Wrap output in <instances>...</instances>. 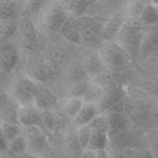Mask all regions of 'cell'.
<instances>
[{
    "label": "cell",
    "instance_id": "cell-1",
    "mask_svg": "<svg viewBox=\"0 0 158 158\" xmlns=\"http://www.w3.org/2000/svg\"><path fill=\"white\" fill-rule=\"evenodd\" d=\"M69 16L60 2H46L40 12L39 28L45 33L57 32Z\"/></svg>",
    "mask_w": 158,
    "mask_h": 158
},
{
    "label": "cell",
    "instance_id": "cell-2",
    "mask_svg": "<svg viewBox=\"0 0 158 158\" xmlns=\"http://www.w3.org/2000/svg\"><path fill=\"white\" fill-rule=\"evenodd\" d=\"M105 67L109 70L120 71L129 67L131 60L112 40H103L97 52Z\"/></svg>",
    "mask_w": 158,
    "mask_h": 158
},
{
    "label": "cell",
    "instance_id": "cell-3",
    "mask_svg": "<svg viewBox=\"0 0 158 158\" xmlns=\"http://www.w3.org/2000/svg\"><path fill=\"white\" fill-rule=\"evenodd\" d=\"M39 85L29 76H19L13 82L12 97L19 106L33 103Z\"/></svg>",
    "mask_w": 158,
    "mask_h": 158
},
{
    "label": "cell",
    "instance_id": "cell-4",
    "mask_svg": "<svg viewBox=\"0 0 158 158\" xmlns=\"http://www.w3.org/2000/svg\"><path fill=\"white\" fill-rule=\"evenodd\" d=\"M123 110L127 117L135 123L141 124L151 119L153 111L149 102L138 97H129L123 101Z\"/></svg>",
    "mask_w": 158,
    "mask_h": 158
},
{
    "label": "cell",
    "instance_id": "cell-5",
    "mask_svg": "<svg viewBox=\"0 0 158 158\" xmlns=\"http://www.w3.org/2000/svg\"><path fill=\"white\" fill-rule=\"evenodd\" d=\"M22 134L26 139L27 148L32 151L31 154L37 156L38 153H43L49 147V137L40 127H23Z\"/></svg>",
    "mask_w": 158,
    "mask_h": 158
},
{
    "label": "cell",
    "instance_id": "cell-6",
    "mask_svg": "<svg viewBox=\"0 0 158 158\" xmlns=\"http://www.w3.org/2000/svg\"><path fill=\"white\" fill-rule=\"evenodd\" d=\"M140 39L139 34L133 33L122 28L111 40L133 60L138 56Z\"/></svg>",
    "mask_w": 158,
    "mask_h": 158
},
{
    "label": "cell",
    "instance_id": "cell-7",
    "mask_svg": "<svg viewBox=\"0 0 158 158\" xmlns=\"http://www.w3.org/2000/svg\"><path fill=\"white\" fill-rule=\"evenodd\" d=\"M123 91L120 87L112 86L107 89L103 94L101 100L97 103L100 113L105 114L110 111L120 112L118 107L120 105L122 106L123 104Z\"/></svg>",
    "mask_w": 158,
    "mask_h": 158
},
{
    "label": "cell",
    "instance_id": "cell-8",
    "mask_svg": "<svg viewBox=\"0 0 158 158\" xmlns=\"http://www.w3.org/2000/svg\"><path fill=\"white\" fill-rule=\"evenodd\" d=\"M19 31L24 47L33 50L37 45V33L33 22L28 15H23L20 19Z\"/></svg>",
    "mask_w": 158,
    "mask_h": 158
},
{
    "label": "cell",
    "instance_id": "cell-9",
    "mask_svg": "<svg viewBox=\"0 0 158 158\" xmlns=\"http://www.w3.org/2000/svg\"><path fill=\"white\" fill-rule=\"evenodd\" d=\"M18 120L19 124L23 127L36 126L42 128L40 111L34 106L33 103L19 106Z\"/></svg>",
    "mask_w": 158,
    "mask_h": 158
},
{
    "label": "cell",
    "instance_id": "cell-10",
    "mask_svg": "<svg viewBox=\"0 0 158 158\" xmlns=\"http://www.w3.org/2000/svg\"><path fill=\"white\" fill-rule=\"evenodd\" d=\"M158 50V30L148 31L140 39L138 56L144 61Z\"/></svg>",
    "mask_w": 158,
    "mask_h": 158
},
{
    "label": "cell",
    "instance_id": "cell-11",
    "mask_svg": "<svg viewBox=\"0 0 158 158\" xmlns=\"http://www.w3.org/2000/svg\"><path fill=\"white\" fill-rule=\"evenodd\" d=\"M19 59V52L15 46L7 44L0 49V71L10 73L15 69Z\"/></svg>",
    "mask_w": 158,
    "mask_h": 158
},
{
    "label": "cell",
    "instance_id": "cell-12",
    "mask_svg": "<svg viewBox=\"0 0 158 158\" xmlns=\"http://www.w3.org/2000/svg\"><path fill=\"white\" fill-rule=\"evenodd\" d=\"M99 114H100V113L97 104L84 103L78 114L72 120V122L77 127L86 126L89 125Z\"/></svg>",
    "mask_w": 158,
    "mask_h": 158
},
{
    "label": "cell",
    "instance_id": "cell-13",
    "mask_svg": "<svg viewBox=\"0 0 158 158\" xmlns=\"http://www.w3.org/2000/svg\"><path fill=\"white\" fill-rule=\"evenodd\" d=\"M57 103L53 94L44 86H39L33 104L40 111H52Z\"/></svg>",
    "mask_w": 158,
    "mask_h": 158
},
{
    "label": "cell",
    "instance_id": "cell-14",
    "mask_svg": "<svg viewBox=\"0 0 158 158\" xmlns=\"http://www.w3.org/2000/svg\"><path fill=\"white\" fill-rule=\"evenodd\" d=\"M126 14H116L110 18L103 26V35L104 40H111L123 28Z\"/></svg>",
    "mask_w": 158,
    "mask_h": 158
},
{
    "label": "cell",
    "instance_id": "cell-15",
    "mask_svg": "<svg viewBox=\"0 0 158 158\" xmlns=\"http://www.w3.org/2000/svg\"><path fill=\"white\" fill-rule=\"evenodd\" d=\"M29 77L35 82L44 83L55 77L56 69L48 63L35 64L29 68Z\"/></svg>",
    "mask_w": 158,
    "mask_h": 158
},
{
    "label": "cell",
    "instance_id": "cell-16",
    "mask_svg": "<svg viewBox=\"0 0 158 158\" xmlns=\"http://www.w3.org/2000/svg\"><path fill=\"white\" fill-rule=\"evenodd\" d=\"M104 114L106 117L108 126H109L108 135L126 132L127 122L121 113L110 111V112L105 113Z\"/></svg>",
    "mask_w": 158,
    "mask_h": 158
},
{
    "label": "cell",
    "instance_id": "cell-17",
    "mask_svg": "<svg viewBox=\"0 0 158 158\" xmlns=\"http://www.w3.org/2000/svg\"><path fill=\"white\" fill-rule=\"evenodd\" d=\"M73 19L74 17L70 15L64 22L59 32L69 42L74 44H79L82 40L81 35H80V32H79L74 27Z\"/></svg>",
    "mask_w": 158,
    "mask_h": 158
},
{
    "label": "cell",
    "instance_id": "cell-18",
    "mask_svg": "<svg viewBox=\"0 0 158 158\" xmlns=\"http://www.w3.org/2000/svg\"><path fill=\"white\" fill-rule=\"evenodd\" d=\"M108 146H109L108 134L92 131L90 139L86 150L98 152L103 150H107Z\"/></svg>",
    "mask_w": 158,
    "mask_h": 158
},
{
    "label": "cell",
    "instance_id": "cell-19",
    "mask_svg": "<svg viewBox=\"0 0 158 158\" xmlns=\"http://www.w3.org/2000/svg\"><path fill=\"white\" fill-rule=\"evenodd\" d=\"M94 2L87 0H70V1H60L63 7L70 15L77 16L83 15V12L94 3Z\"/></svg>",
    "mask_w": 158,
    "mask_h": 158
},
{
    "label": "cell",
    "instance_id": "cell-20",
    "mask_svg": "<svg viewBox=\"0 0 158 158\" xmlns=\"http://www.w3.org/2000/svg\"><path fill=\"white\" fill-rule=\"evenodd\" d=\"M63 143H65V148L69 154V157L72 158H79L83 153L79 143L77 137V133L66 132L63 136Z\"/></svg>",
    "mask_w": 158,
    "mask_h": 158
},
{
    "label": "cell",
    "instance_id": "cell-21",
    "mask_svg": "<svg viewBox=\"0 0 158 158\" xmlns=\"http://www.w3.org/2000/svg\"><path fill=\"white\" fill-rule=\"evenodd\" d=\"M83 103L84 102L81 98L67 97L63 103V109L61 111L68 118L73 120L80 110Z\"/></svg>",
    "mask_w": 158,
    "mask_h": 158
},
{
    "label": "cell",
    "instance_id": "cell-22",
    "mask_svg": "<svg viewBox=\"0 0 158 158\" xmlns=\"http://www.w3.org/2000/svg\"><path fill=\"white\" fill-rule=\"evenodd\" d=\"M83 67L86 73L90 75L92 77L100 73L103 69H106L98 54L89 56L85 61Z\"/></svg>",
    "mask_w": 158,
    "mask_h": 158
},
{
    "label": "cell",
    "instance_id": "cell-23",
    "mask_svg": "<svg viewBox=\"0 0 158 158\" xmlns=\"http://www.w3.org/2000/svg\"><path fill=\"white\" fill-rule=\"evenodd\" d=\"M46 61L49 65L56 69L65 60V53L62 49L57 46H50L46 49Z\"/></svg>",
    "mask_w": 158,
    "mask_h": 158
},
{
    "label": "cell",
    "instance_id": "cell-24",
    "mask_svg": "<svg viewBox=\"0 0 158 158\" xmlns=\"http://www.w3.org/2000/svg\"><path fill=\"white\" fill-rule=\"evenodd\" d=\"M106 90V89L100 86V85L90 81L89 88H88L86 94H85L83 98V102L87 103L97 104L100 102V100H101L102 97H103V94Z\"/></svg>",
    "mask_w": 158,
    "mask_h": 158
},
{
    "label": "cell",
    "instance_id": "cell-25",
    "mask_svg": "<svg viewBox=\"0 0 158 158\" xmlns=\"http://www.w3.org/2000/svg\"><path fill=\"white\" fill-rule=\"evenodd\" d=\"M27 143L23 134L14 137L9 141L8 152L10 153L12 156H18L24 154L27 152Z\"/></svg>",
    "mask_w": 158,
    "mask_h": 158
},
{
    "label": "cell",
    "instance_id": "cell-26",
    "mask_svg": "<svg viewBox=\"0 0 158 158\" xmlns=\"http://www.w3.org/2000/svg\"><path fill=\"white\" fill-rule=\"evenodd\" d=\"M147 149L153 157H158V127H154L148 131L143 138Z\"/></svg>",
    "mask_w": 158,
    "mask_h": 158
},
{
    "label": "cell",
    "instance_id": "cell-27",
    "mask_svg": "<svg viewBox=\"0 0 158 158\" xmlns=\"http://www.w3.org/2000/svg\"><path fill=\"white\" fill-rule=\"evenodd\" d=\"M90 84V80H84L71 83L67 90L68 97L83 99Z\"/></svg>",
    "mask_w": 158,
    "mask_h": 158
},
{
    "label": "cell",
    "instance_id": "cell-28",
    "mask_svg": "<svg viewBox=\"0 0 158 158\" xmlns=\"http://www.w3.org/2000/svg\"><path fill=\"white\" fill-rule=\"evenodd\" d=\"M19 106L17 103L13 102L11 106L0 114V122L19 126L18 120Z\"/></svg>",
    "mask_w": 158,
    "mask_h": 158
},
{
    "label": "cell",
    "instance_id": "cell-29",
    "mask_svg": "<svg viewBox=\"0 0 158 158\" xmlns=\"http://www.w3.org/2000/svg\"><path fill=\"white\" fill-rule=\"evenodd\" d=\"M90 81L100 85V86L103 87L105 89H107L109 88L112 87L111 86H112L114 82V75L112 71L105 69L102 72H100V73L92 77V80Z\"/></svg>",
    "mask_w": 158,
    "mask_h": 158
},
{
    "label": "cell",
    "instance_id": "cell-30",
    "mask_svg": "<svg viewBox=\"0 0 158 158\" xmlns=\"http://www.w3.org/2000/svg\"><path fill=\"white\" fill-rule=\"evenodd\" d=\"M80 35H81L82 40L88 43L97 42L103 35V26L97 23L86 29V30L80 32Z\"/></svg>",
    "mask_w": 158,
    "mask_h": 158
},
{
    "label": "cell",
    "instance_id": "cell-31",
    "mask_svg": "<svg viewBox=\"0 0 158 158\" xmlns=\"http://www.w3.org/2000/svg\"><path fill=\"white\" fill-rule=\"evenodd\" d=\"M140 19H141L143 24L155 25L158 23V15L157 11H156L155 8H154V5L152 4L151 2H146Z\"/></svg>",
    "mask_w": 158,
    "mask_h": 158
},
{
    "label": "cell",
    "instance_id": "cell-32",
    "mask_svg": "<svg viewBox=\"0 0 158 158\" xmlns=\"http://www.w3.org/2000/svg\"><path fill=\"white\" fill-rule=\"evenodd\" d=\"M86 75L87 73L83 66H80V65H73L69 66L66 73V78L69 80L70 84L86 80Z\"/></svg>",
    "mask_w": 158,
    "mask_h": 158
},
{
    "label": "cell",
    "instance_id": "cell-33",
    "mask_svg": "<svg viewBox=\"0 0 158 158\" xmlns=\"http://www.w3.org/2000/svg\"><path fill=\"white\" fill-rule=\"evenodd\" d=\"M146 2L128 1L126 6V15L131 18H140Z\"/></svg>",
    "mask_w": 158,
    "mask_h": 158
},
{
    "label": "cell",
    "instance_id": "cell-34",
    "mask_svg": "<svg viewBox=\"0 0 158 158\" xmlns=\"http://www.w3.org/2000/svg\"><path fill=\"white\" fill-rule=\"evenodd\" d=\"M96 23H97V21L94 17L88 15H84V14L74 17L73 19L74 27L79 32H82L83 31L86 30V29L94 26Z\"/></svg>",
    "mask_w": 158,
    "mask_h": 158
},
{
    "label": "cell",
    "instance_id": "cell-35",
    "mask_svg": "<svg viewBox=\"0 0 158 158\" xmlns=\"http://www.w3.org/2000/svg\"><path fill=\"white\" fill-rule=\"evenodd\" d=\"M92 131L108 134L109 126L104 114H100L89 124Z\"/></svg>",
    "mask_w": 158,
    "mask_h": 158
},
{
    "label": "cell",
    "instance_id": "cell-36",
    "mask_svg": "<svg viewBox=\"0 0 158 158\" xmlns=\"http://www.w3.org/2000/svg\"><path fill=\"white\" fill-rule=\"evenodd\" d=\"M16 30V25L11 19L0 20V41L12 36Z\"/></svg>",
    "mask_w": 158,
    "mask_h": 158
},
{
    "label": "cell",
    "instance_id": "cell-37",
    "mask_svg": "<svg viewBox=\"0 0 158 158\" xmlns=\"http://www.w3.org/2000/svg\"><path fill=\"white\" fill-rule=\"evenodd\" d=\"M76 133H77V137L80 148L83 150V151H85L89 143L91 134H92V130L90 129L89 125H86V126L77 127Z\"/></svg>",
    "mask_w": 158,
    "mask_h": 158
},
{
    "label": "cell",
    "instance_id": "cell-38",
    "mask_svg": "<svg viewBox=\"0 0 158 158\" xmlns=\"http://www.w3.org/2000/svg\"><path fill=\"white\" fill-rule=\"evenodd\" d=\"M16 3L13 1H0V20L11 19L15 13Z\"/></svg>",
    "mask_w": 158,
    "mask_h": 158
},
{
    "label": "cell",
    "instance_id": "cell-39",
    "mask_svg": "<svg viewBox=\"0 0 158 158\" xmlns=\"http://www.w3.org/2000/svg\"><path fill=\"white\" fill-rule=\"evenodd\" d=\"M40 121L41 127L45 132H54V117L52 111H40Z\"/></svg>",
    "mask_w": 158,
    "mask_h": 158
},
{
    "label": "cell",
    "instance_id": "cell-40",
    "mask_svg": "<svg viewBox=\"0 0 158 158\" xmlns=\"http://www.w3.org/2000/svg\"><path fill=\"white\" fill-rule=\"evenodd\" d=\"M54 117V132L60 133L67 130L69 118L61 110L52 111Z\"/></svg>",
    "mask_w": 158,
    "mask_h": 158
},
{
    "label": "cell",
    "instance_id": "cell-41",
    "mask_svg": "<svg viewBox=\"0 0 158 158\" xmlns=\"http://www.w3.org/2000/svg\"><path fill=\"white\" fill-rule=\"evenodd\" d=\"M143 22L140 18H131L126 17L123 25V29L133 32V33L139 34L143 27Z\"/></svg>",
    "mask_w": 158,
    "mask_h": 158
},
{
    "label": "cell",
    "instance_id": "cell-42",
    "mask_svg": "<svg viewBox=\"0 0 158 158\" xmlns=\"http://www.w3.org/2000/svg\"><path fill=\"white\" fill-rule=\"evenodd\" d=\"M124 153L127 158H154L146 148H128Z\"/></svg>",
    "mask_w": 158,
    "mask_h": 158
},
{
    "label": "cell",
    "instance_id": "cell-43",
    "mask_svg": "<svg viewBox=\"0 0 158 158\" xmlns=\"http://www.w3.org/2000/svg\"><path fill=\"white\" fill-rule=\"evenodd\" d=\"M0 126H1L2 129L5 137L7 139L8 142L10 140H12V138L22 134V131L20 130L19 125H12L0 122Z\"/></svg>",
    "mask_w": 158,
    "mask_h": 158
},
{
    "label": "cell",
    "instance_id": "cell-44",
    "mask_svg": "<svg viewBox=\"0 0 158 158\" xmlns=\"http://www.w3.org/2000/svg\"><path fill=\"white\" fill-rule=\"evenodd\" d=\"M143 62L149 72L158 77V50Z\"/></svg>",
    "mask_w": 158,
    "mask_h": 158
},
{
    "label": "cell",
    "instance_id": "cell-45",
    "mask_svg": "<svg viewBox=\"0 0 158 158\" xmlns=\"http://www.w3.org/2000/svg\"><path fill=\"white\" fill-rule=\"evenodd\" d=\"M13 99L9 93L0 89V114L13 103Z\"/></svg>",
    "mask_w": 158,
    "mask_h": 158
},
{
    "label": "cell",
    "instance_id": "cell-46",
    "mask_svg": "<svg viewBox=\"0 0 158 158\" xmlns=\"http://www.w3.org/2000/svg\"><path fill=\"white\" fill-rule=\"evenodd\" d=\"M8 148H9V142L5 137L2 129L0 126V155L3 156V154H6L8 152Z\"/></svg>",
    "mask_w": 158,
    "mask_h": 158
},
{
    "label": "cell",
    "instance_id": "cell-47",
    "mask_svg": "<svg viewBox=\"0 0 158 158\" xmlns=\"http://www.w3.org/2000/svg\"><path fill=\"white\" fill-rule=\"evenodd\" d=\"M97 157V152H94V151H83V153L81 154V155L80 156L79 158H96Z\"/></svg>",
    "mask_w": 158,
    "mask_h": 158
},
{
    "label": "cell",
    "instance_id": "cell-48",
    "mask_svg": "<svg viewBox=\"0 0 158 158\" xmlns=\"http://www.w3.org/2000/svg\"><path fill=\"white\" fill-rule=\"evenodd\" d=\"M96 158H110V155L107 150H103L97 152V157Z\"/></svg>",
    "mask_w": 158,
    "mask_h": 158
},
{
    "label": "cell",
    "instance_id": "cell-49",
    "mask_svg": "<svg viewBox=\"0 0 158 158\" xmlns=\"http://www.w3.org/2000/svg\"><path fill=\"white\" fill-rule=\"evenodd\" d=\"M12 158H40L38 156L35 155V154H32L31 153L26 152V154H22V155H18V156H12Z\"/></svg>",
    "mask_w": 158,
    "mask_h": 158
},
{
    "label": "cell",
    "instance_id": "cell-50",
    "mask_svg": "<svg viewBox=\"0 0 158 158\" xmlns=\"http://www.w3.org/2000/svg\"><path fill=\"white\" fill-rule=\"evenodd\" d=\"M151 119H152L156 123H157V126L155 127H158V109L156 108V109L153 110L152 114H151Z\"/></svg>",
    "mask_w": 158,
    "mask_h": 158
},
{
    "label": "cell",
    "instance_id": "cell-51",
    "mask_svg": "<svg viewBox=\"0 0 158 158\" xmlns=\"http://www.w3.org/2000/svg\"><path fill=\"white\" fill-rule=\"evenodd\" d=\"M152 2V4L154 5V8H155L156 11H157V15H158V2Z\"/></svg>",
    "mask_w": 158,
    "mask_h": 158
},
{
    "label": "cell",
    "instance_id": "cell-52",
    "mask_svg": "<svg viewBox=\"0 0 158 158\" xmlns=\"http://www.w3.org/2000/svg\"><path fill=\"white\" fill-rule=\"evenodd\" d=\"M156 108H157V109H158V100L157 102V104H156Z\"/></svg>",
    "mask_w": 158,
    "mask_h": 158
},
{
    "label": "cell",
    "instance_id": "cell-53",
    "mask_svg": "<svg viewBox=\"0 0 158 158\" xmlns=\"http://www.w3.org/2000/svg\"><path fill=\"white\" fill-rule=\"evenodd\" d=\"M0 158H5L2 155H0Z\"/></svg>",
    "mask_w": 158,
    "mask_h": 158
},
{
    "label": "cell",
    "instance_id": "cell-54",
    "mask_svg": "<svg viewBox=\"0 0 158 158\" xmlns=\"http://www.w3.org/2000/svg\"><path fill=\"white\" fill-rule=\"evenodd\" d=\"M155 158H158V157H155Z\"/></svg>",
    "mask_w": 158,
    "mask_h": 158
}]
</instances>
